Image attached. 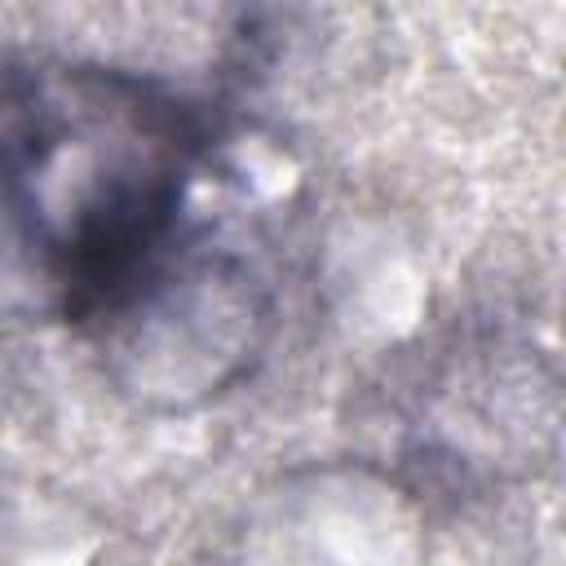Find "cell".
Instances as JSON below:
<instances>
[{
  "label": "cell",
  "instance_id": "cell-1",
  "mask_svg": "<svg viewBox=\"0 0 566 566\" xmlns=\"http://www.w3.org/2000/svg\"><path fill=\"white\" fill-rule=\"evenodd\" d=\"M199 133L181 102L106 71L0 93V226L71 318H111L186 239Z\"/></svg>",
  "mask_w": 566,
  "mask_h": 566
}]
</instances>
